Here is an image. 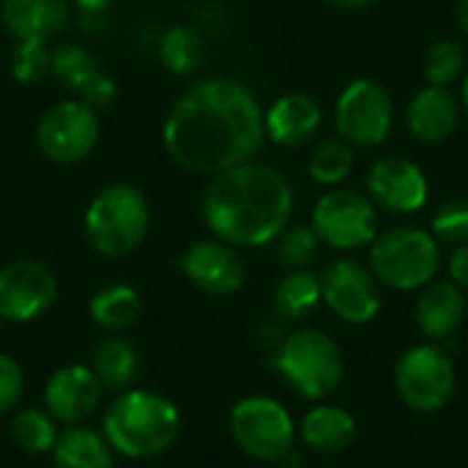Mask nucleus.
<instances>
[{"instance_id": "a878e982", "label": "nucleus", "mask_w": 468, "mask_h": 468, "mask_svg": "<svg viewBox=\"0 0 468 468\" xmlns=\"http://www.w3.org/2000/svg\"><path fill=\"white\" fill-rule=\"evenodd\" d=\"M11 441L25 452V455H49L60 431H58V420L47 411V409H19L11 417L8 425Z\"/></svg>"}, {"instance_id": "ea45409f", "label": "nucleus", "mask_w": 468, "mask_h": 468, "mask_svg": "<svg viewBox=\"0 0 468 468\" xmlns=\"http://www.w3.org/2000/svg\"><path fill=\"white\" fill-rule=\"evenodd\" d=\"M458 101H461V110H466L468 112V71L463 74V80H461V93H458Z\"/></svg>"}, {"instance_id": "a211bd4d", "label": "nucleus", "mask_w": 468, "mask_h": 468, "mask_svg": "<svg viewBox=\"0 0 468 468\" xmlns=\"http://www.w3.org/2000/svg\"><path fill=\"white\" fill-rule=\"evenodd\" d=\"M461 121V101L450 88L425 85L406 107V129L414 140L425 145H439L450 140Z\"/></svg>"}, {"instance_id": "f03ea898", "label": "nucleus", "mask_w": 468, "mask_h": 468, "mask_svg": "<svg viewBox=\"0 0 468 468\" xmlns=\"http://www.w3.org/2000/svg\"><path fill=\"white\" fill-rule=\"evenodd\" d=\"M203 222L233 247H266L288 228L293 186L271 165L244 162L217 173L203 192Z\"/></svg>"}, {"instance_id": "6e6552de", "label": "nucleus", "mask_w": 468, "mask_h": 468, "mask_svg": "<svg viewBox=\"0 0 468 468\" xmlns=\"http://www.w3.org/2000/svg\"><path fill=\"white\" fill-rule=\"evenodd\" d=\"M398 398L417 414H439L458 389L452 356L439 343L409 348L395 365Z\"/></svg>"}, {"instance_id": "f704fd0d", "label": "nucleus", "mask_w": 468, "mask_h": 468, "mask_svg": "<svg viewBox=\"0 0 468 468\" xmlns=\"http://www.w3.org/2000/svg\"><path fill=\"white\" fill-rule=\"evenodd\" d=\"M115 93H118L115 80H112V77H107V74H101V77H96V80H93V82H90L80 96H74V99H80V101H82V104H88L90 110L101 112V110L112 107Z\"/></svg>"}, {"instance_id": "20e7f679", "label": "nucleus", "mask_w": 468, "mask_h": 468, "mask_svg": "<svg viewBox=\"0 0 468 468\" xmlns=\"http://www.w3.org/2000/svg\"><path fill=\"white\" fill-rule=\"evenodd\" d=\"M271 370L302 400L324 403L332 398L346 376L340 346L321 329L291 332L271 356Z\"/></svg>"}, {"instance_id": "c756f323", "label": "nucleus", "mask_w": 468, "mask_h": 468, "mask_svg": "<svg viewBox=\"0 0 468 468\" xmlns=\"http://www.w3.org/2000/svg\"><path fill=\"white\" fill-rule=\"evenodd\" d=\"M422 71H425L428 85L450 88L452 82L463 80V74H466V49L452 38L433 41L431 49L425 52Z\"/></svg>"}, {"instance_id": "2eb2a0df", "label": "nucleus", "mask_w": 468, "mask_h": 468, "mask_svg": "<svg viewBox=\"0 0 468 468\" xmlns=\"http://www.w3.org/2000/svg\"><path fill=\"white\" fill-rule=\"evenodd\" d=\"M184 277L208 296H233L247 285V263L239 247L222 239L195 241L181 255Z\"/></svg>"}, {"instance_id": "7c9ffc66", "label": "nucleus", "mask_w": 468, "mask_h": 468, "mask_svg": "<svg viewBox=\"0 0 468 468\" xmlns=\"http://www.w3.org/2000/svg\"><path fill=\"white\" fill-rule=\"evenodd\" d=\"M321 239L313 230V225H288L277 241H274V255L282 269H310V263L318 258Z\"/></svg>"}, {"instance_id": "412c9836", "label": "nucleus", "mask_w": 468, "mask_h": 468, "mask_svg": "<svg viewBox=\"0 0 468 468\" xmlns=\"http://www.w3.org/2000/svg\"><path fill=\"white\" fill-rule=\"evenodd\" d=\"M0 19L16 41H47L69 22V0H0Z\"/></svg>"}, {"instance_id": "6ab92c4d", "label": "nucleus", "mask_w": 468, "mask_h": 468, "mask_svg": "<svg viewBox=\"0 0 468 468\" xmlns=\"http://www.w3.org/2000/svg\"><path fill=\"white\" fill-rule=\"evenodd\" d=\"M266 121V137L282 148H299L310 143L324 121L321 104L302 90L280 96L269 110H263Z\"/></svg>"}, {"instance_id": "f8f14e48", "label": "nucleus", "mask_w": 468, "mask_h": 468, "mask_svg": "<svg viewBox=\"0 0 468 468\" xmlns=\"http://www.w3.org/2000/svg\"><path fill=\"white\" fill-rule=\"evenodd\" d=\"M318 280L324 304L343 324L365 326L381 313V282L376 280L367 263H359L354 258H337L318 274Z\"/></svg>"}, {"instance_id": "9d476101", "label": "nucleus", "mask_w": 468, "mask_h": 468, "mask_svg": "<svg viewBox=\"0 0 468 468\" xmlns=\"http://www.w3.org/2000/svg\"><path fill=\"white\" fill-rule=\"evenodd\" d=\"M395 126V101L389 90L370 77L348 82L335 101V129L354 148L381 145Z\"/></svg>"}, {"instance_id": "1a4fd4ad", "label": "nucleus", "mask_w": 468, "mask_h": 468, "mask_svg": "<svg viewBox=\"0 0 468 468\" xmlns=\"http://www.w3.org/2000/svg\"><path fill=\"white\" fill-rule=\"evenodd\" d=\"M313 230L321 244L337 252H354L370 247L381 233L378 206L354 189H329L313 208Z\"/></svg>"}, {"instance_id": "dca6fc26", "label": "nucleus", "mask_w": 468, "mask_h": 468, "mask_svg": "<svg viewBox=\"0 0 468 468\" xmlns=\"http://www.w3.org/2000/svg\"><path fill=\"white\" fill-rule=\"evenodd\" d=\"M104 387L85 365H63L44 384V409L63 425H82L101 403Z\"/></svg>"}, {"instance_id": "4c0bfd02", "label": "nucleus", "mask_w": 468, "mask_h": 468, "mask_svg": "<svg viewBox=\"0 0 468 468\" xmlns=\"http://www.w3.org/2000/svg\"><path fill=\"white\" fill-rule=\"evenodd\" d=\"M455 16H458L461 30L468 33V0H458V5H455Z\"/></svg>"}, {"instance_id": "a19ab883", "label": "nucleus", "mask_w": 468, "mask_h": 468, "mask_svg": "<svg viewBox=\"0 0 468 468\" xmlns=\"http://www.w3.org/2000/svg\"><path fill=\"white\" fill-rule=\"evenodd\" d=\"M0 324H3V318H0Z\"/></svg>"}, {"instance_id": "b1692460", "label": "nucleus", "mask_w": 468, "mask_h": 468, "mask_svg": "<svg viewBox=\"0 0 468 468\" xmlns=\"http://www.w3.org/2000/svg\"><path fill=\"white\" fill-rule=\"evenodd\" d=\"M88 313L93 318L96 326H101L104 332H123L129 329L140 313H143V299L140 293L126 285V282H110L104 288H99L93 296H90V304H88Z\"/></svg>"}, {"instance_id": "aec40b11", "label": "nucleus", "mask_w": 468, "mask_h": 468, "mask_svg": "<svg viewBox=\"0 0 468 468\" xmlns=\"http://www.w3.org/2000/svg\"><path fill=\"white\" fill-rule=\"evenodd\" d=\"M356 436H359L356 417L348 409L332 403L313 406L299 425V439L304 441L307 450L318 455H343L354 447Z\"/></svg>"}, {"instance_id": "ddd939ff", "label": "nucleus", "mask_w": 468, "mask_h": 468, "mask_svg": "<svg viewBox=\"0 0 468 468\" xmlns=\"http://www.w3.org/2000/svg\"><path fill=\"white\" fill-rule=\"evenodd\" d=\"M58 299V277L33 258L11 261L0 269V318L8 324H30L41 318Z\"/></svg>"}, {"instance_id": "423d86ee", "label": "nucleus", "mask_w": 468, "mask_h": 468, "mask_svg": "<svg viewBox=\"0 0 468 468\" xmlns=\"http://www.w3.org/2000/svg\"><path fill=\"white\" fill-rule=\"evenodd\" d=\"M367 250L370 271L392 291H422L441 269V241L422 228L381 230Z\"/></svg>"}, {"instance_id": "393cba45", "label": "nucleus", "mask_w": 468, "mask_h": 468, "mask_svg": "<svg viewBox=\"0 0 468 468\" xmlns=\"http://www.w3.org/2000/svg\"><path fill=\"white\" fill-rule=\"evenodd\" d=\"M324 304L321 280L310 269L288 271L274 288V313L282 321H307Z\"/></svg>"}, {"instance_id": "4468645a", "label": "nucleus", "mask_w": 468, "mask_h": 468, "mask_svg": "<svg viewBox=\"0 0 468 468\" xmlns=\"http://www.w3.org/2000/svg\"><path fill=\"white\" fill-rule=\"evenodd\" d=\"M367 197L389 214H417L431 197V184L425 170L403 156H381L370 165L365 176Z\"/></svg>"}, {"instance_id": "0eeeda50", "label": "nucleus", "mask_w": 468, "mask_h": 468, "mask_svg": "<svg viewBox=\"0 0 468 468\" xmlns=\"http://www.w3.org/2000/svg\"><path fill=\"white\" fill-rule=\"evenodd\" d=\"M228 425L236 447L261 463H282L299 439V425L291 411L269 395L241 398L230 409Z\"/></svg>"}, {"instance_id": "c85d7f7f", "label": "nucleus", "mask_w": 468, "mask_h": 468, "mask_svg": "<svg viewBox=\"0 0 468 468\" xmlns=\"http://www.w3.org/2000/svg\"><path fill=\"white\" fill-rule=\"evenodd\" d=\"M66 90L80 96L96 77H101V63L77 44H60L52 49V71H49Z\"/></svg>"}, {"instance_id": "58836bf2", "label": "nucleus", "mask_w": 468, "mask_h": 468, "mask_svg": "<svg viewBox=\"0 0 468 468\" xmlns=\"http://www.w3.org/2000/svg\"><path fill=\"white\" fill-rule=\"evenodd\" d=\"M326 3L340 5V8H365V5H370V3H376V0H326Z\"/></svg>"}, {"instance_id": "473e14b6", "label": "nucleus", "mask_w": 468, "mask_h": 468, "mask_svg": "<svg viewBox=\"0 0 468 468\" xmlns=\"http://www.w3.org/2000/svg\"><path fill=\"white\" fill-rule=\"evenodd\" d=\"M431 233L441 241V244H466L468 241V200L466 197H455L447 200L444 206H439V211L431 219Z\"/></svg>"}, {"instance_id": "cd10ccee", "label": "nucleus", "mask_w": 468, "mask_h": 468, "mask_svg": "<svg viewBox=\"0 0 468 468\" xmlns=\"http://www.w3.org/2000/svg\"><path fill=\"white\" fill-rule=\"evenodd\" d=\"M203 58H206V44L195 27L173 25L165 30V36L159 41V60L167 71L186 77L200 69Z\"/></svg>"}, {"instance_id": "bb28decb", "label": "nucleus", "mask_w": 468, "mask_h": 468, "mask_svg": "<svg viewBox=\"0 0 468 468\" xmlns=\"http://www.w3.org/2000/svg\"><path fill=\"white\" fill-rule=\"evenodd\" d=\"M354 165H356V148L337 134V137L321 140L313 148L307 159V173L315 184L335 189L354 173Z\"/></svg>"}, {"instance_id": "9b49d317", "label": "nucleus", "mask_w": 468, "mask_h": 468, "mask_svg": "<svg viewBox=\"0 0 468 468\" xmlns=\"http://www.w3.org/2000/svg\"><path fill=\"white\" fill-rule=\"evenodd\" d=\"M101 134L99 112L80 99H66L44 110L36 126V143L49 162L74 165L90 156Z\"/></svg>"}, {"instance_id": "e433bc0d", "label": "nucleus", "mask_w": 468, "mask_h": 468, "mask_svg": "<svg viewBox=\"0 0 468 468\" xmlns=\"http://www.w3.org/2000/svg\"><path fill=\"white\" fill-rule=\"evenodd\" d=\"M85 16H99V14H104L110 5H112V0H71Z\"/></svg>"}, {"instance_id": "f257e3e1", "label": "nucleus", "mask_w": 468, "mask_h": 468, "mask_svg": "<svg viewBox=\"0 0 468 468\" xmlns=\"http://www.w3.org/2000/svg\"><path fill=\"white\" fill-rule=\"evenodd\" d=\"M263 140L266 121L258 96L244 82L228 77L197 82L170 107L162 126L170 159L203 176L252 162Z\"/></svg>"}, {"instance_id": "2f4dec72", "label": "nucleus", "mask_w": 468, "mask_h": 468, "mask_svg": "<svg viewBox=\"0 0 468 468\" xmlns=\"http://www.w3.org/2000/svg\"><path fill=\"white\" fill-rule=\"evenodd\" d=\"M52 71V49L47 41H16L11 52V77L22 85H36Z\"/></svg>"}, {"instance_id": "f3484780", "label": "nucleus", "mask_w": 468, "mask_h": 468, "mask_svg": "<svg viewBox=\"0 0 468 468\" xmlns=\"http://www.w3.org/2000/svg\"><path fill=\"white\" fill-rule=\"evenodd\" d=\"M417 293L420 296L414 304V318H417L420 332L431 343L455 337L468 318L466 291L455 285L452 280H433Z\"/></svg>"}, {"instance_id": "39448f33", "label": "nucleus", "mask_w": 468, "mask_h": 468, "mask_svg": "<svg viewBox=\"0 0 468 468\" xmlns=\"http://www.w3.org/2000/svg\"><path fill=\"white\" fill-rule=\"evenodd\" d=\"M151 228V206L143 189L132 184H110L96 192L82 217V230L93 252L123 258L134 252Z\"/></svg>"}, {"instance_id": "c9c22d12", "label": "nucleus", "mask_w": 468, "mask_h": 468, "mask_svg": "<svg viewBox=\"0 0 468 468\" xmlns=\"http://www.w3.org/2000/svg\"><path fill=\"white\" fill-rule=\"evenodd\" d=\"M447 269H450V280H452L455 285H461L463 291H468V241L466 244H458V247L452 250Z\"/></svg>"}, {"instance_id": "72a5a7b5", "label": "nucleus", "mask_w": 468, "mask_h": 468, "mask_svg": "<svg viewBox=\"0 0 468 468\" xmlns=\"http://www.w3.org/2000/svg\"><path fill=\"white\" fill-rule=\"evenodd\" d=\"M25 392V373L19 362L8 354H0V417L11 414Z\"/></svg>"}, {"instance_id": "5701e85b", "label": "nucleus", "mask_w": 468, "mask_h": 468, "mask_svg": "<svg viewBox=\"0 0 468 468\" xmlns=\"http://www.w3.org/2000/svg\"><path fill=\"white\" fill-rule=\"evenodd\" d=\"M90 370L96 373V378L101 381V387L107 392H126L132 389L134 378H137V370H140V356H137V348L118 337V335H110L104 340H99L93 346V354H90Z\"/></svg>"}, {"instance_id": "4be33fe9", "label": "nucleus", "mask_w": 468, "mask_h": 468, "mask_svg": "<svg viewBox=\"0 0 468 468\" xmlns=\"http://www.w3.org/2000/svg\"><path fill=\"white\" fill-rule=\"evenodd\" d=\"M52 466L55 468H112L115 466V450L110 447L107 436L82 428V425H69L55 447H52Z\"/></svg>"}, {"instance_id": "7ed1b4c3", "label": "nucleus", "mask_w": 468, "mask_h": 468, "mask_svg": "<svg viewBox=\"0 0 468 468\" xmlns=\"http://www.w3.org/2000/svg\"><path fill=\"white\" fill-rule=\"evenodd\" d=\"M101 433L118 455L129 461H151L173 450L178 441L181 411L159 392L126 389L107 409Z\"/></svg>"}]
</instances>
